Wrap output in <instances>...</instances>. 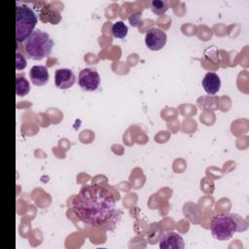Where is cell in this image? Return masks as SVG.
<instances>
[{"label": "cell", "instance_id": "1", "mask_svg": "<svg viewBox=\"0 0 249 249\" xmlns=\"http://www.w3.org/2000/svg\"><path fill=\"white\" fill-rule=\"evenodd\" d=\"M72 209L86 224L98 227L105 224L115 213V201L104 189L85 186L73 197Z\"/></svg>", "mask_w": 249, "mask_h": 249}, {"label": "cell", "instance_id": "2", "mask_svg": "<svg viewBox=\"0 0 249 249\" xmlns=\"http://www.w3.org/2000/svg\"><path fill=\"white\" fill-rule=\"evenodd\" d=\"M39 5L40 3L31 1L16 2V40L18 44L27 40L41 18L42 8Z\"/></svg>", "mask_w": 249, "mask_h": 249}, {"label": "cell", "instance_id": "3", "mask_svg": "<svg viewBox=\"0 0 249 249\" xmlns=\"http://www.w3.org/2000/svg\"><path fill=\"white\" fill-rule=\"evenodd\" d=\"M53 42L47 32L35 29L25 41V52L29 58L42 60L48 57L53 50Z\"/></svg>", "mask_w": 249, "mask_h": 249}, {"label": "cell", "instance_id": "4", "mask_svg": "<svg viewBox=\"0 0 249 249\" xmlns=\"http://www.w3.org/2000/svg\"><path fill=\"white\" fill-rule=\"evenodd\" d=\"M210 231L214 238L225 241L231 239L238 231V224L232 214H217L211 220Z\"/></svg>", "mask_w": 249, "mask_h": 249}, {"label": "cell", "instance_id": "5", "mask_svg": "<svg viewBox=\"0 0 249 249\" xmlns=\"http://www.w3.org/2000/svg\"><path fill=\"white\" fill-rule=\"evenodd\" d=\"M79 86L86 91H94L100 85V76L95 69L84 68L79 73Z\"/></svg>", "mask_w": 249, "mask_h": 249}, {"label": "cell", "instance_id": "6", "mask_svg": "<svg viewBox=\"0 0 249 249\" xmlns=\"http://www.w3.org/2000/svg\"><path fill=\"white\" fill-rule=\"evenodd\" d=\"M166 33L159 27H153L145 35V44L151 51L162 49L166 43Z\"/></svg>", "mask_w": 249, "mask_h": 249}, {"label": "cell", "instance_id": "7", "mask_svg": "<svg viewBox=\"0 0 249 249\" xmlns=\"http://www.w3.org/2000/svg\"><path fill=\"white\" fill-rule=\"evenodd\" d=\"M184 247L183 237L175 231L165 232L160 238V249H183Z\"/></svg>", "mask_w": 249, "mask_h": 249}, {"label": "cell", "instance_id": "8", "mask_svg": "<svg viewBox=\"0 0 249 249\" xmlns=\"http://www.w3.org/2000/svg\"><path fill=\"white\" fill-rule=\"evenodd\" d=\"M75 75L71 69L59 68L54 73V84L58 89H66L71 88L75 83Z\"/></svg>", "mask_w": 249, "mask_h": 249}, {"label": "cell", "instance_id": "9", "mask_svg": "<svg viewBox=\"0 0 249 249\" xmlns=\"http://www.w3.org/2000/svg\"><path fill=\"white\" fill-rule=\"evenodd\" d=\"M29 76L33 85L42 87L49 82V70L44 65H34L30 71Z\"/></svg>", "mask_w": 249, "mask_h": 249}, {"label": "cell", "instance_id": "10", "mask_svg": "<svg viewBox=\"0 0 249 249\" xmlns=\"http://www.w3.org/2000/svg\"><path fill=\"white\" fill-rule=\"evenodd\" d=\"M201 85L208 94L214 95L220 90L221 80L220 77L215 72H208L203 77Z\"/></svg>", "mask_w": 249, "mask_h": 249}, {"label": "cell", "instance_id": "11", "mask_svg": "<svg viewBox=\"0 0 249 249\" xmlns=\"http://www.w3.org/2000/svg\"><path fill=\"white\" fill-rule=\"evenodd\" d=\"M30 85L24 76L17 75L16 78V93L18 96H25L29 93Z\"/></svg>", "mask_w": 249, "mask_h": 249}, {"label": "cell", "instance_id": "12", "mask_svg": "<svg viewBox=\"0 0 249 249\" xmlns=\"http://www.w3.org/2000/svg\"><path fill=\"white\" fill-rule=\"evenodd\" d=\"M127 31H128V27L122 20L116 21L112 25V34L115 38H119V39L124 38L127 35Z\"/></svg>", "mask_w": 249, "mask_h": 249}, {"label": "cell", "instance_id": "13", "mask_svg": "<svg viewBox=\"0 0 249 249\" xmlns=\"http://www.w3.org/2000/svg\"><path fill=\"white\" fill-rule=\"evenodd\" d=\"M151 10L158 16L163 15L168 10V3L162 0H153L151 2Z\"/></svg>", "mask_w": 249, "mask_h": 249}, {"label": "cell", "instance_id": "14", "mask_svg": "<svg viewBox=\"0 0 249 249\" xmlns=\"http://www.w3.org/2000/svg\"><path fill=\"white\" fill-rule=\"evenodd\" d=\"M27 65V62H26V59L25 57L19 53H16V68L17 70H23Z\"/></svg>", "mask_w": 249, "mask_h": 249}]
</instances>
